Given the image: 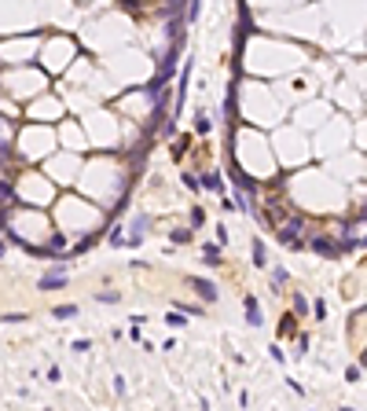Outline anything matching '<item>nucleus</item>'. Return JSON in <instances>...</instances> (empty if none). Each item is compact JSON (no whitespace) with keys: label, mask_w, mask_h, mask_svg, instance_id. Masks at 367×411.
Instances as JSON below:
<instances>
[{"label":"nucleus","mask_w":367,"mask_h":411,"mask_svg":"<svg viewBox=\"0 0 367 411\" xmlns=\"http://www.w3.org/2000/svg\"><path fill=\"white\" fill-rule=\"evenodd\" d=\"M301 231H305V220H301V217H290L283 228L276 231V239L283 242V246H290V250H305V239H301Z\"/></svg>","instance_id":"obj_1"},{"label":"nucleus","mask_w":367,"mask_h":411,"mask_svg":"<svg viewBox=\"0 0 367 411\" xmlns=\"http://www.w3.org/2000/svg\"><path fill=\"white\" fill-rule=\"evenodd\" d=\"M67 268H70V257L52 261V268L41 275V290H59V286H67Z\"/></svg>","instance_id":"obj_2"},{"label":"nucleus","mask_w":367,"mask_h":411,"mask_svg":"<svg viewBox=\"0 0 367 411\" xmlns=\"http://www.w3.org/2000/svg\"><path fill=\"white\" fill-rule=\"evenodd\" d=\"M147 228H150V213H136L133 224H129V235H125V246H140L147 235Z\"/></svg>","instance_id":"obj_3"},{"label":"nucleus","mask_w":367,"mask_h":411,"mask_svg":"<svg viewBox=\"0 0 367 411\" xmlns=\"http://www.w3.org/2000/svg\"><path fill=\"white\" fill-rule=\"evenodd\" d=\"M305 246L312 250V254H319V257H338L342 250H338V242L331 239V235H316V239H305Z\"/></svg>","instance_id":"obj_4"},{"label":"nucleus","mask_w":367,"mask_h":411,"mask_svg":"<svg viewBox=\"0 0 367 411\" xmlns=\"http://www.w3.org/2000/svg\"><path fill=\"white\" fill-rule=\"evenodd\" d=\"M15 125H7V121H4V114H0V154H4V158H11V151H15Z\"/></svg>","instance_id":"obj_5"},{"label":"nucleus","mask_w":367,"mask_h":411,"mask_svg":"<svg viewBox=\"0 0 367 411\" xmlns=\"http://www.w3.org/2000/svg\"><path fill=\"white\" fill-rule=\"evenodd\" d=\"M191 286H195V294H199L202 301H217V286H213L206 275H191Z\"/></svg>","instance_id":"obj_6"},{"label":"nucleus","mask_w":367,"mask_h":411,"mask_svg":"<svg viewBox=\"0 0 367 411\" xmlns=\"http://www.w3.org/2000/svg\"><path fill=\"white\" fill-rule=\"evenodd\" d=\"M228 173H231V180H235V188H239V191H246V195H257V184H253L250 176L242 173L239 165H235V162H231V169H228Z\"/></svg>","instance_id":"obj_7"},{"label":"nucleus","mask_w":367,"mask_h":411,"mask_svg":"<svg viewBox=\"0 0 367 411\" xmlns=\"http://www.w3.org/2000/svg\"><path fill=\"white\" fill-rule=\"evenodd\" d=\"M187 81H191V63H184L180 70V85H176V114L184 110V96H187Z\"/></svg>","instance_id":"obj_8"},{"label":"nucleus","mask_w":367,"mask_h":411,"mask_svg":"<svg viewBox=\"0 0 367 411\" xmlns=\"http://www.w3.org/2000/svg\"><path fill=\"white\" fill-rule=\"evenodd\" d=\"M242 305H246V320H250V327H261V323H265L261 305H257V297H253V294H246V301H242Z\"/></svg>","instance_id":"obj_9"},{"label":"nucleus","mask_w":367,"mask_h":411,"mask_svg":"<svg viewBox=\"0 0 367 411\" xmlns=\"http://www.w3.org/2000/svg\"><path fill=\"white\" fill-rule=\"evenodd\" d=\"M199 184H202L206 191H224V180H220L217 173H202V180H199Z\"/></svg>","instance_id":"obj_10"},{"label":"nucleus","mask_w":367,"mask_h":411,"mask_svg":"<svg viewBox=\"0 0 367 411\" xmlns=\"http://www.w3.org/2000/svg\"><path fill=\"white\" fill-rule=\"evenodd\" d=\"M202 257H206V265H210V268H217L220 265V246H217V242H210V246L202 250Z\"/></svg>","instance_id":"obj_11"},{"label":"nucleus","mask_w":367,"mask_h":411,"mask_svg":"<svg viewBox=\"0 0 367 411\" xmlns=\"http://www.w3.org/2000/svg\"><path fill=\"white\" fill-rule=\"evenodd\" d=\"M253 265H257V268L268 265V261H265V242H261V239H253Z\"/></svg>","instance_id":"obj_12"},{"label":"nucleus","mask_w":367,"mask_h":411,"mask_svg":"<svg viewBox=\"0 0 367 411\" xmlns=\"http://www.w3.org/2000/svg\"><path fill=\"white\" fill-rule=\"evenodd\" d=\"M199 11H202V0H187V7H184V18H187V22H195V18H199Z\"/></svg>","instance_id":"obj_13"},{"label":"nucleus","mask_w":367,"mask_h":411,"mask_svg":"<svg viewBox=\"0 0 367 411\" xmlns=\"http://www.w3.org/2000/svg\"><path fill=\"white\" fill-rule=\"evenodd\" d=\"M52 316H59V320H70V316H77V305H55V312Z\"/></svg>","instance_id":"obj_14"},{"label":"nucleus","mask_w":367,"mask_h":411,"mask_svg":"<svg viewBox=\"0 0 367 411\" xmlns=\"http://www.w3.org/2000/svg\"><path fill=\"white\" fill-rule=\"evenodd\" d=\"M96 301H107V305H118V301H121V294H118V290H99V294H96Z\"/></svg>","instance_id":"obj_15"},{"label":"nucleus","mask_w":367,"mask_h":411,"mask_svg":"<svg viewBox=\"0 0 367 411\" xmlns=\"http://www.w3.org/2000/svg\"><path fill=\"white\" fill-rule=\"evenodd\" d=\"M191 235H195V231H187V228H176V231H173V242H176V246H184V242H191Z\"/></svg>","instance_id":"obj_16"},{"label":"nucleus","mask_w":367,"mask_h":411,"mask_svg":"<svg viewBox=\"0 0 367 411\" xmlns=\"http://www.w3.org/2000/svg\"><path fill=\"white\" fill-rule=\"evenodd\" d=\"M287 279H290V272H287V268H283V265H279V268H276V272H272V283H276V286H283V283H287Z\"/></svg>","instance_id":"obj_17"},{"label":"nucleus","mask_w":367,"mask_h":411,"mask_svg":"<svg viewBox=\"0 0 367 411\" xmlns=\"http://www.w3.org/2000/svg\"><path fill=\"white\" fill-rule=\"evenodd\" d=\"M210 118H195V133H199V136H206V133H210Z\"/></svg>","instance_id":"obj_18"},{"label":"nucleus","mask_w":367,"mask_h":411,"mask_svg":"<svg viewBox=\"0 0 367 411\" xmlns=\"http://www.w3.org/2000/svg\"><path fill=\"white\" fill-rule=\"evenodd\" d=\"M294 312H297V316H305V312H308V297H301V294L294 297Z\"/></svg>","instance_id":"obj_19"},{"label":"nucleus","mask_w":367,"mask_h":411,"mask_svg":"<svg viewBox=\"0 0 367 411\" xmlns=\"http://www.w3.org/2000/svg\"><path fill=\"white\" fill-rule=\"evenodd\" d=\"M165 323H169V327H184L187 320H184V312H169V316H165Z\"/></svg>","instance_id":"obj_20"},{"label":"nucleus","mask_w":367,"mask_h":411,"mask_svg":"<svg viewBox=\"0 0 367 411\" xmlns=\"http://www.w3.org/2000/svg\"><path fill=\"white\" fill-rule=\"evenodd\" d=\"M110 246H125V235H121V228H110Z\"/></svg>","instance_id":"obj_21"},{"label":"nucleus","mask_w":367,"mask_h":411,"mask_svg":"<svg viewBox=\"0 0 367 411\" xmlns=\"http://www.w3.org/2000/svg\"><path fill=\"white\" fill-rule=\"evenodd\" d=\"M180 180H184V184H187V188H191V191H199V188H202V184H199V176H191V173H184Z\"/></svg>","instance_id":"obj_22"},{"label":"nucleus","mask_w":367,"mask_h":411,"mask_svg":"<svg viewBox=\"0 0 367 411\" xmlns=\"http://www.w3.org/2000/svg\"><path fill=\"white\" fill-rule=\"evenodd\" d=\"M202 220H206V213L199 209V206H195V209H191V228H199V224H202Z\"/></svg>","instance_id":"obj_23"},{"label":"nucleus","mask_w":367,"mask_h":411,"mask_svg":"<svg viewBox=\"0 0 367 411\" xmlns=\"http://www.w3.org/2000/svg\"><path fill=\"white\" fill-rule=\"evenodd\" d=\"M224 110H228V118H235V88L228 92V103H224Z\"/></svg>","instance_id":"obj_24"},{"label":"nucleus","mask_w":367,"mask_h":411,"mask_svg":"<svg viewBox=\"0 0 367 411\" xmlns=\"http://www.w3.org/2000/svg\"><path fill=\"white\" fill-rule=\"evenodd\" d=\"M283 334H294V316H283V327H279Z\"/></svg>","instance_id":"obj_25"},{"label":"nucleus","mask_w":367,"mask_h":411,"mask_svg":"<svg viewBox=\"0 0 367 411\" xmlns=\"http://www.w3.org/2000/svg\"><path fill=\"white\" fill-rule=\"evenodd\" d=\"M345 382H360V367H345Z\"/></svg>","instance_id":"obj_26"},{"label":"nucleus","mask_w":367,"mask_h":411,"mask_svg":"<svg viewBox=\"0 0 367 411\" xmlns=\"http://www.w3.org/2000/svg\"><path fill=\"white\" fill-rule=\"evenodd\" d=\"M312 312H316V320H323V316H327V301H316Z\"/></svg>","instance_id":"obj_27"},{"label":"nucleus","mask_w":367,"mask_h":411,"mask_svg":"<svg viewBox=\"0 0 367 411\" xmlns=\"http://www.w3.org/2000/svg\"><path fill=\"white\" fill-rule=\"evenodd\" d=\"M88 349H92V345L84 342V338H77V342H73V352H88Z\"/></svg>","instance_id":"obj_28"},{"label":"nucleus","mask_w":367,"mask_h":411,"mask_svg":"<svg viewBox=\"0 0 367 411\" xmlns=\"http://www.w3.org/2000/svg\"><path fill=\"white\" fill-rule=\"evenodd\" d=\"M360 367H367V349L360 352Z\"/></svg>","instance_id":"obj_29"},{"label":"nucleus","mask_w":367,"mask_h":411,"mask_svg":"<svg viewBox=\"0 0 367 411\" xmlns=\"http://www.w3.org/2000/svg\"><path fill=\"white\" fill-rule=\"evenodd\" d=\"M360 220H364V224H367V206H364V209H360Z\"/></svg>","instance_id":"obj_30"},{"label":"nucleus","mask_w":367,"mask_h":411,"mask_svg":"<svg viewBox=\"0 0 367 411\" xmlns=\"http://www.w3.org/2000/svg\"><path fill=\"white\" fill-rule=\"evenodd\" d=\"M0 254H4V242H0Z\"/></svg>","instance_id":"obj_31"},{"label":"nucleus","mask_w":367,"mask_h":411,"mask_svg":"<svg viewBox=\"0 0 367 411\" xmlns=\"http://www.w3.org/2000/svg\"><path fill=\"white\" fill-rule=\"evenodd\" d=\"M0 165H4V154H0Z\"/></svg>","instance_id":"obj_32"}]
</instances>
